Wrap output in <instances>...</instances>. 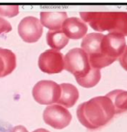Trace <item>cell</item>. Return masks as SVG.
Here are the masks:
<instances>
[{
  "label": "cell",
  "mask_w": 127,
  "mask_h": 132,
  "mask_svg": "<svg viewBox=\"0 0 127 132\" xmlns=\"http://www.w3.org/2000/svg\"><path fill=\"white\" fill-rule=\"evenodd\" d=\"M3 72H4V63H3V60L0 57V77H3Z\"/></svg>",
  "instance_id": "cell-19"
},
{
  "label": "cell",
  "mask_w": 127,
  "mask_h": 132,
  "mask_svg": "<svg viewBox=\"0 0 127 132\" xmlns=\"http://www.w3.org/2000/svg\"><path fill=\"white\" fill-rule=\"evenodd\" d=\"M43 120L51 128L61 130L68 127L72 120L70 112L58 104L48 105L43 112Z\"/></svg>",
  "instance_id": "cell-6"
},
{
  "label": "cell",
  "mask_w": 127,
  "mask_h": 132,
  "mask_svg": "<svg viewBox=\"0 0 127 132\" xmlns=\"http://www.w3.org/2000/svg\"><path fill=\"white\" fill-rule=\"evenodd\" d=\"M101 79V73L100 70L91 68L89 73L84 77L76 79L77 83L84 88H92L98 84Z\"/></svg>",
  "instance_id": "cell-15"
},
{
  "label": "cell",
  "mask_w": 127,
  "mask_h": 132,
  "mask_svg": "<svg viewBox=\"0 0 127 132\" xmlns=\"http://www.w3.org/2000/svg\"><path fill=\"white\" fill-rule=\"evenodd\" d=\"M11 132H28V130L26 129L25 127L22 126V125H18V126H16L14 127Z\"/></svg>",
  "instance_id": "cell-18"
},
{
  "label": "cell",
  "mask_w": 127,
  "mask_h": 132,
  "mask_svg": "<svg viewBox=\"0 0 127 132\" xmlns=\"http://www.w3.org/2000/svg\"><path fill=\"white\" fill-rule=\"evenodd\" d=\"M32 96L38 104L54 105L61 96L60 85L52 80H41L33 87Z\"/></svg>",
  "instance_id": "cell-5"
},
{
  "label": "cell",
  "mask_w": 127,
  "mask_h": 132,
  "mask_svg": "<svg viewBox=\"0 0 127 132\" xmlns=\"http://www.w3.org/2000/svg\"><path fill=\"white\" fill-rule=\"evenodd\" d=\"M61 96L57 101V104L64 108H71L79 98V91L77 88L71 83H61Z\"/></svg>",
  "instance_id": "cell-11"
},
{
  "label": "cell",
  "mask_w": 127,
  "mask_h": 132,
  "mask_svg": "<svg viewBox=\"0 0 127 132\" xmlns=\"http://www.w3.org/2000/svg\"><path fill=\"white\" fill-rule=\"evenodd\" d=\"M126 51L125 36L119 33H109L103 35L100 42V54L102 57L114 63Z\"/></svg>",
  "instance_id": "cell-3"
},
{
  "label": "cell",
  "mask_w": 127,
  "mask_h": 132,
  "mask_svg": "<svg viewBox=\"0 0 127 132\" xmlns=\"http://www.w3.org/2000/svg\"><path fill=\"white\" fill-rule=\"evenodd\" d=\"M115 114L114 106L106 95L92 98L81 103L77 109L79 121L90 130H96L107 125Z\"/></svg>",
  "instance_id": "cell-1"
},
{
  "label": "cell",
  "mask_w": 127,
  "mask_h": 132,
  "mask_svg": "<svg viewBox=\"0 0 127 132\" xmlns=\"http://www.w3.org/2000/svg\"><path fill=\"white\" fill-rule=\"evenodd\" d=\"M64 69L74 76L75 79L85 76L91 70L88 56L81 48L70 50L64 57Z\"/></svg>",
  "instance_id": "cell-4"
},
{
  "label": "cell",
  "mask_w": 127,
  "mask_h": 132,
  "mask_svg": "<svg viewBox=\"0 0 127 132\" xmlns=\"http://www.w3.org/2000/svg\"><path fill=\"white\" fill-rule=\"evenodd\" d=\"M84 22L99 32L127 35V13L126 12H84L80 13Z\"/></svg>",
  "instance_id": "cell-2"
},
{
  "label": "cell",
  "mask_w": 127,
  "mask_h": 132,
  "mask_svg": "<svg viewBox=\"0 0 127 132\" xmlns=\"http://www.w3.org/2000/svg\"><path fill=\"white\" fill-rule=\"evenodd\" d=\"M32 132H50L49 131H48V130H46V129H44V128H38V129H36V130H35L34 131Z\"/></svg>",
  "instance_id": "cell-20"
},
{
  "label": "cell",
  "mask_w": 127,
  "mask_h": 132,
  "mask_svg": "<svg viewBox=\"0 0 127 132\" xmlns=\"http://www.w3.org/2000/svg\"><path fill=\"white\" fill-rule=\"evenodd\" d=\"M0 57L3 60L4 63L3 77H5L12 73L16 69V56L12 51L0 47Z\"/></svg>",
  "instance_id": "cell-14"
},
{
  "label": "cell",
  "mask_w": 127,
  "mask_h": 132,
  "mask_svg": "<svg viewBox=\"0 0 127 132\" xmlns=\"http://www.w3.org/2000/svg\"><path fill=\"white\" fill-rule=\"evenodd\" d=\"M19 13V7L18 5H0V15L8 18L16 16Z\"/></svg>",
  "instance_id": "cell-16"
},
{
  "label": "cell",
  "mask_w": 127,
  "mask_h": 132,
  "mask_svg": "<svg viewBox=\"0 0 127 132\" xmlns=\"http://www.w3.org/2000/svg\"><path fill=\"white\" fill-rule=\"evenodd\" d=\"M106 96L111 100L114 106L116 114L124 113L125 112H126L127 93L126 91L116 89L109 92V93L106 95Z\"/></svg>",
  "instance_id": "cell-12"
},
{
  "label": "cell",
  "mask_w": 127,
  "mask_h": 132,
  "mask_svg": "<svg viewBox=\"0 0 127 132\" xmlns=\"http://www.w3.org/2000/svg\"><path fill=\"white\" fill-rule=\"evenodd\" d=\"M46 40L48 44L55 51H60L63 49L69 42V39L63 33L61 30L49 31L47 33Z\"/></svg>",
  "instance_id": "cell-13"
},
{
  "label": "cell",
  "mask_w": 127,
  "mask_h": 132,
  "mask_svg": "<svg viewBox=\"0 0 127 132\" xmlns=\"http://www.w3.org/2000/svg\"><path fill=\"white\" fill-rule=\"evenodd\" d=\"M12 30V27L11 24L5 19L0 17V35L9 33Z\"/></svg>",
  "instance_id": "cell-17"
},
{
  "label": "cell",
  "mask_w": 127,
  "mask_h": 132,
  "mask_svg": "<svg viewBox=\"0 0 127 132\" xmlns=\"http://www.w3.org/2000/svg\"><path fill=\"white\" fill-rule=\"evenodd\" d=\"M87 24L80 19L71 17L66 19L61 27V31L68 39L78 40L83 38L87 32Z\"/></svg>",
  "instance_id": "cell-9"
},
{
  "label": "cell",
  "mask_w": 127,
  "mask_h": 132,
  "mask_svg": "<svg viewBox=\"0 0 127 132\" xmlns=\"http://www.w3.org/2000/svg\"><path fill=\"white\" fill-rule=\"evenodd\" d=\"M18 32L25 42L35 43L42 35L43 26L36 17L26 16L19 22Z\"/></svg>",
  "instance_id": "cell-8"
},
{
  "label": "cell",
  "mask_w": 127,
  "mask_h": 132,
  "mask_svg": "<svg viewBox=\"0 0 127 132\" xmlns=\"http://www.w3.org/2000/svg\"><path fill=\"white\" fill-rule=\"evenodd\" d=\"M41 24L50 31L61 30L64 21L68 19L65 12H41L40 13Z\"/></svg>",
  "instance_id": "cell-10"
},
{
  "label": "cell",
  "mask_w": 127,
  "mask_h": 132,
  "mask_svg": "<svg viewBox=\"0 0 127 132\" xmlns=\"http://www.w3.org/2000/svg\"><path fill=\"white\" fill-rule=\"evenodd\" d=\"M64 55L53 49L43 52L38 58V67L43 73L48 74L59 73L64 69Z\"/></svg>",
  "instance_id": "cell-7"
}]
</instances>
